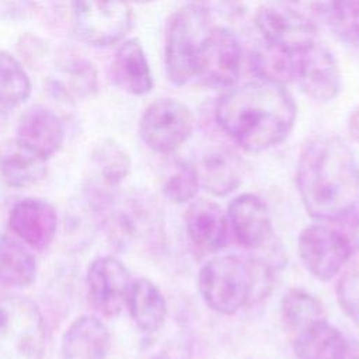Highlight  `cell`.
Returning a JSON list of instances; mask_svg holds the SVG:
<instances>
[{
	"label": "cell",
	"instance_id": "obj_1",
	"mask_svg": "<svg viewBox=\"0 0 359 359\" xmlns=\"http://www.w3.org/2000/svg\"><path fill=\"white\" fill-rule=\"evenodd\" d=\"M296 115V102L285 86L261 80L227 88L215 105L217 126L248 153L282 143Z\"/></svg>",
	"mask_w": 359,
	"mask_h": 359
},
{
	"label": "cell",
	"instance_id": "obj_2",
	"mask_svg": "<svg viewBox=\"0 0 359 359\" xmlns=\"http://www.w3.org/2000/svg\"><path fill=\"white\" fill-rule=\"evenodd\" d=\"M296 184L306 212L335 222L359 205V163L337 136H316L302 149Z\"/></svg>",
	"mask_w": 359,
	"mask_h": 359
},
{
	"label": "cell",
	"instance_id": "obj_3",
	"mask_svg": "<svg viewBox=\"0 0 359 359\" xmlns=\"http://www.w3.org/2000/svg\"><path fill=\"white\" fill-rule=\"evenodd\" d=\"M273 266L262 258L222 254L199 271L198 289L209 309L231 316L266 299L273 287Z\"/></svg>",
	"mask_w": 359,
	"mask_h": 359
},
{
	"label": "cell",
	"instance_id": "obj_4",
	"mask_svg": "<svg viewBox=\"0 0 359 359\" xmlns=\"http://www.w3.org/2000/svg\"><path fill=\"white\" fill-rule=\"evenodd\" d=\"M212 27L208 8L199 4H187L170 17L164 39V65L174 86H185L195 79L198 56Z\"/></svg>",
	"mask_w": 359,
	"mask_h": 359
},
{
	"label": "cell",
	"instance_id": "obj_5",
	"mask_svg": "<svg viewBox=\"0 0 359 359\" xmlns=\"http://www.w3.org/2000/svg\"><path fill=\"white\" fill-rule=\"evenodd\" d=\"M45 338L43 316L32 299L0 296V359H42Z\"/></svg>",
	"mask_w": 359,
	"mask_h": 359
},
{
	"label": "cell",
	"instance_id": "obj_6",
	"mask_svg": "<svg viewBox=\"0 0 359 359\" xmlns=\"http://www.w3.org/2000/svg\"><path fill=\"white\" fill-rule=\"evenodd\" d=\"M74 34L91 46L105 48L123 39L132 27L129 0H65Z\"/></svg>",
	"mask_w": 359,
	"mask_h": 359
},
{
	"label": "cell",
	"instance_id": "obj_7",
	"mask_svg": "<svg viewBox=\"0 0 359 359\" xmlns=\"http://www.w3.org/2000/svg\"><path fill=\"white\" fill-rule=\"evenodd\" d=\"M194 125V114L185 104L174 98H158L143 111L139 135L150 150L168 154L189 139Z\"/></svg>",
	"mask_w": 359,
	"mask_h": 359
},
{
	"label": "cell",
	"instance_id": "obj_8",
	"mask_svg": "<svg viewBox=\"0 0 359 359\" xmlns=\"http://www.w3.org/2000/svg\"><path fill=\"white\" fill-rule=\"evenodd\" d=\"M297 250L306 269L320 280L338 275L355 251L341 229L320 223L309 224L300 231Z\"/></svg>",
	"mask_w": 359,
	"mask_h": 359
},
{
	"label": "cell",
	"instance_id": "obj_9",
	"mask_svg": "<svg viewBox=\"0 0 359 359\" xmlns=\"http://www.w3.org/2000/svg\"><path fill=\"white\" fill-rule=\"evenodd\" d=\"M241 73V46L237 36L224 27H212L201 48L196 79L212 88L227 90Z\"/></svg>",
	"mask_w": 359,
	"mask_h": 359
},
{
	"label": "cell",
	"instance_id": "obj_10",
	"mask_svg": "<svg viewBox=\"0 0 359 359\" xmlns=\"http://www.w3.org/2000/svg\"><path fill=\"white\" fill-rule=\"evenodd\" d=\"M255 27L264 42L294 53L316 42L317 28L302 11L285 3L261 6L255 13Z\"/></svg>",
	"mask_w": 359,
	"mask_h": 359
},
{
	"label": "cell",
	"instance_id": "obj_11",
	"mask_svg": "<svg viewBox=\"0 0 359 359\" xmlns=\"http://www.w3.org/2000/svg\"><path fill=\"white\" fill-rule=\"evenodd\" d=\"M293 81L307 97L328 102L341 91V72L334 55L314 42L293 55Z\"/></svg>",
	"mask_w": 359,
	"mask_h": 359
},
{
	"label": "cell",
	"instance_id": "obj_12",
	"mask_svg": "<svg viewBox=\"0 0 359 359\" xmlns=\"http://www.w3.org/2000/svg\"><path fill=\"white\" fill-rule=\"evenodd\" d=\"M132 282L126 265L112 255L94 258L86 273L91 304L105 317H115L122 311Z\"/></svg>",
	"mask_w": 359,
	"mask_h": 359
},
{
	"label": "cell",
	"instance_id": "obj_13",
	"mask_svg": "<svg viewBox=\"0 0 359 359\" xmlns=\"http://www.w3.org/2000/svg\"><path fill=\"white\" fill-rule=\"evenodd\" d=\"M8 229L25 245L45 250L56 236V208L42 198L21 199L14 203L8 213Z\"/></svg>",
	"mask_w": 359,
	"mask_h": 359
},
{
	"label": "cell",
	"instance_id": "obj_14",
	"mask_svg": "<svg viewBox=\"0 0 359 359\" xmlns=\"http://www.w3.org/2000/svg\"><path fill=\"white\" fill-rule=\"evenodd\" d=\"M14 140L21 147L49 160L63 146L65 125L55 111L36 105L21 115Z\"/></svg>",
	"mask_w": 359,
	"mask_h": 359
},
{
	"label": "cell",
	"instance_id": "obj_15",
	"mask_svg": "<svg viewBox=\"0 0 359 359\" xmlns=\"http://www.w3.org/2000/svg\"><path fill=\"white\" fill-rule=\"evenodd\" d=\"M229 229L237 243L247 250H257L266 244L272 233L266 203L254 194H241L231 199L227 208Z\"/></svg>",
	"mask_w": 359,
	"mask_h": 359
},
{
	"label": "cell",
	"instance_id": "obj_16",
	"mask_svg": "<svg viewBox=\"0 0 359 359\" xmlns=\"http://www.w3.org/2000/svg\"><path fill=\"white\" fill-rule=\"evenodd\" d=\"M184 224L188 238L201 251L217 252L227 244L230 230L227 215L213 201H191L184 215Z\"/></svg>",
	"mask_w": 359,
	"mask_h": 359
},
{
	"label": "cell",
	"instance_id": "obj_17",
	"mask_svg": "<svg viewBox=\"0 0 359 359\" xmlns=\"http://www.w3.org/2000/svg\"><path fill=\"white\" fill-rule=\"evenodd\" d=\"M109 351L108 327L94 314L77 317L66 328L60 342L62 359H107Z\"/></svg>",
	"mask_w": 359,
	"mask_h": 359
},
{
	"label": "cell",
	"instance_id": "obj_18",
	"mask_svg": "<svg viewBox=\"0 0 359 359\" xmlns=\"http://www.w3.org/2000/svg\"><path fill=\"white\" fill-rule=\"evenodd\" d=\"M111 77L118 88L132 95H144L153 88V76L139 39L123 41L111 62Z\"/></svg>",
	"mask_w": 359,
	"mask_h": 359
},
{
	"label": "cell",
	"instance_id": "obj_19",
	"mask_svg": "<svg viewBox=\"0 0 359 359\" xmlns=\"http://www.w3.org/2000/svg\"><path fill=\"white\" fill-rule=\"evenodd\" d=\"M194 167L199 187L216 196L231 194L243 181L241 160L229 149H215L205 153Z\"/></svg>",
	"mask_w": 359,
	"mask_h": 359
},
{
	"label": "cell",
	"instance_id": "obj_20",
	"mask_svg": "<svg viewBox=\"0 0 359 359\" xmlns=\"http://www.w3.org/2000/svg\"><path fill=\"white\" fill-rule=\"evenodd\" d=\"M293 351L297 359H346L349 344L338 328L320 318L294 335Z\"/></svg>",
	"mask_w": 359,
	"mask_h": 359
},
{
	"label": "cell",
	"instance_id": "obj_21",
	"mask_svg": "<svg viewBox=\"0 0 359 359\" xmlns=\"http://www.w3.org/2000/svg\"><path fill=\"white\" fill-rule=\"evenodd\" d=\"M126 306L136 327L146 332L160 331L167 320V302L160 287L147 278H137L132 282Z\"/></svg>",
	"mask_w": 359,
	"mask_h": 359
},
{
	"label": "cell",
	"instance_id": "obj_22",
	"mask_svg": "<svg viewBox=\"0 0 359 359\" xmlns=\"http://www.w3.org/2000/svg\"><path fill=\"white\" fill-rule=\"evenodd\" d=\"M48 174V160L21 147L15 140L0 151V177L11 188L22 189L39 184Z\"/></svg>",
	"mask_w": 359,
	"mask_h": 359
},
{
	"label": "cell",
	"instance_id": "obj_23",
	"mask_svg": "<svg viewBox=\"0 0 359 359\" xmlns=\"http://www.w3.org/2000/svg\"><path fill=\"white\" fill-rule=\"evenodd\" d=\"M38 272L35 257L24 244L10 236L0 238V286L28 287Z\"/></svg>",
	"mask_w": 359,
	"mask_h": 359
},
{
	"label": "cell",
	"instance_id": "obj_24",
	"mask_svg": "<svg viewBox=\"0 0 359 359\" xmlns=\"http://www.w3.org/2000/svg\"><path fill=\"white\" fill-rule=\"evenodd\" d=\"M280 317L285 328L296 335L314 321L324 318V310L314 294L302 287H292L280 300Z\"/></svg>",
	"mask_w": 359,
	"mask_h": 359
},
{
	"label": "cell",
	"instance_id": "obj_25",
	"mask_svg": "<svg viewBox=\"0 0 359 359\" xmlns=\"http://www.w3.org/2000/svg\"><path fill=\"white\" fill-rule=\"evenodd\" d=\"M293 53L262 41L250 56L251 70L261 81L285 86L293 81Z\"/></svg>",
	"mask_w": 359,
	"mask_h": 359
},
{
	"label": "cell",
	"instance_id": "obj_26",
	"mask_svg": "<svg viewBox=\"0 0 359 359\" xmlns=\"http://www.w3.org/2000/svg\"><path fill=\"white\" fill-rule=\"evenodd\" d=\"M91 161L107 187L122 184L132 168L128 150L114 139L100 140L91 151Z\"/></svg>",
	"mask_w": 359,
	"mask_h": 359
},
{
	"label": "cell",
	"instance_id": "obj_27",
	"mask_svg": "<svg viewBox=\"0 0 359 359\" xmlns=\"http://www.w3.org/2000/svg\"><path fill=\"white\" fill-rule=\"evenodd\" d=\"M32 91L28 73L7 50H0V105L14 108L25 102Z\"/></svg>",
	"mask_w": 359,
	"mask_h": 359
},
{
	"label": "cell",
	"instance_id": "obj_28",
	"mask_svg": "<svg viewBox=\"0 0 359 359\" xmlns=\"http://www.w3.org/2000/svg\"><path fill=\"white\" fill-rule=\"evenodd\" d=\"M199 189V181L192 163L174 160L161 182L163 195L172 203L182 205L191 202Z\"/></svg>",
	"mask_w": 359,
	"mask_h": 359
},
{
	"label": "cell",
	"instance_id": "obj_29",
	"mask_svg": "<svg viewBox=\"0 0 359 359\" xmlns=\"http://www.w3.org/2000/svg\"><path fill=\"white\" fill-rule=\"evenodd\" d=\"M59 70L65 76L66 83L56 86H60L63 90L70 88V91L79 97L97 93V72L91 62L83 57H65L59 65Z\"/></svg>",
	"mask_w": 359,
	"mask_h": 359
},
{
	"label": "cell",
	"instance_id": "obj_30",
	"mask_svg": "<svg viewBox=\"0 0 359 359\" xmlns=\"http://www.w3.org/2000/svg\"><path fill=\"white\" fill-rule=\"evenodd\" d=\"M337 299L341 310L359 330V258L351 262L339 276Z\"/></svg>",
	"mask_w": 359,
	"mask_h": 359
},
{
	"label": "cell",
	"instance_id": "obj_31",
	"mask_svg": "<svg viewBox=\"0 0 359 359\" xmlns=\"http://www.w3.org/2000/svg\"><path fill=\"white\" fill-rule=\"evenodd\" d=\"M335 222L342 223V227L338 229H341L342 233L348 237L353 250L359 251V206Z\"/></svg>",
	"mask_w": 359,
	"mask_h": 359
},
{
	"label": "cell",
	"instance_id": "obj_32",
	"mask_svg": "<svg viewBox=\"0 0 359 359\" xmlns=\"http://www.w3.org/2000/svg\"><path fill=\"white\" fill-rule=\"evenodd\" d=\"M146 359H185V348L170 344L150 346Z\"/></svg>",
	"mask_w": 359,
	"mask_h": 359
},
{
	"label": "cell",
	"instance_id": "obj_33",
	"mask_svg": "<svg viewBox=\"0 0 359 359\" xmlns=\"http://www.w3.org/2000/svg\"><path fill=\"white\" fill-rule=\"evenodd\" d=\"M348 132H349L351 137L359 143V105L349 115Z\"/></svg>",
	"mask_w": 359,
	"mask_h": 359
},
{
	"label": "cell",
	"instance_id": "obj_34",
	"mask_svg": "<svg viewBox=\"0 0 359 359\" xmlns=\"http://www.w3.org/2000/svg\"><path fill=\"white\" fill-rule=\"evenodd\" d=\"M346 359H359V346L356 348H351L349 346V351H348V358Z\"/></svg>",
	"mask_w": 359,
	"mask_h": 359
},
{
	"label": "cell",
	"instance_id": "obj_35",
	"mask_svg": "<svg viewBox=\"0 0 359 359\" xmlns=\"http://www.w3.org/2000/svg\"><path fill=\"white\" fill-rule=\"evenodd\" d=\"M129 1H133V3H140V4H144V3H150V1H154V0H129Z\"/></svg>",
	"mask_w": 359,
	"mask_h": 359
}]
</instances>
